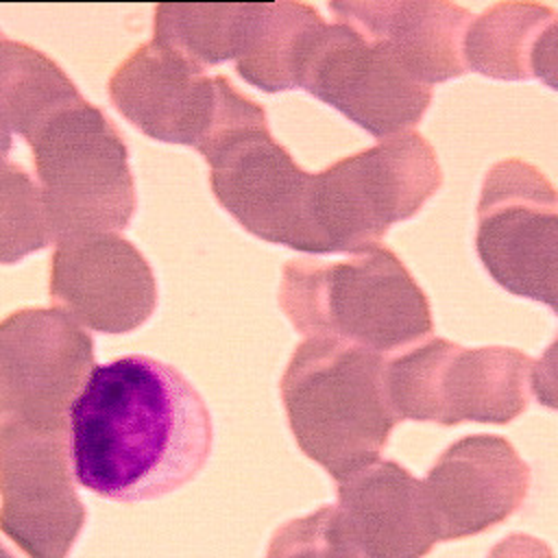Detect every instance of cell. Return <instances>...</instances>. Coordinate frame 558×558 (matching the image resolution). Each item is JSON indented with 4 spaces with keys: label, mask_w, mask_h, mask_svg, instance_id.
<instances>
[{
    "label": "cell",
    "mask_w": 558,
    "mask_h": 558,
    "mask_svg": "<svg viewBox=\"0 0 558 558\" xmlns=\"http://www.w3.org/2000/svg\"><path fill=\"white\" fill-rule=\"evenodd\" d=\"M244 2L155 7L153 39L185 54L201 68L233 61Z\"/></svg>",
    "instance_id": "obj_20"
},
{
    "label": "cell",
    "mask_w": 558,
    "mask_h": 558,
    "mask_svg": "<svg viewBox=\"0 0 558 558\" xmlns=\"http://www.w3.org/2000/svg\"><path fill=\"white\" fill-rule=\"evenodd\" d=\"M384 364L386 355L305 338L281 375V401L296 445L336 482L377 460L399 423L388 403Z\"/></svg>",
    "instance_id": "obj_3"
},
{
    "label": "cell",
    "mask_w": 558,
    "mask_h": 558,
    "mask_svg": "<svg viewBox=\"0 0 558 558\" xmlns=\"http://www.w3.org/2000/svg\"><path fill=\"white\" fill-rule=\"evenodd\" d=\"M11 129L7 126V122L0 118V161L7 159L9 150H11Z\"/></svg>",
    "instance_id": "obj_24"
},
{
    "label": "cell",
    "mask_w": 558,
    "mask_h": 558,
    "mask_svg": "<svg viewBox=\"0 0 558 558\" xmlns=\"http://www.w3.org/2000/svg\"><path fill=\"white\" fill-rule=\"evenodd\" d=\"M0 37H4V35H2V31H0Z\"/></svg>",
    "instance_id": "obj_26"
},
{
    "label": "cell",
    "mask_w": 558,
    "mask_h": 558,
    "mask_svg": "<svg viewBox=\"0 0 558 558\" xmlns=\"http://www.w3.org/2000/svg\"><path fill=\"white\" fill-rule=\"evenodd\" d=\"M94 368V340L57 307H24L0 320V429L61 423Z\"/></svg>",
    "instance_id": "obj_12"
},
{
    "label": "cell",
    "mask_w": 558,
    "mask_h": 558,
    "mask_svg": "<svg viewBox=\"0 0 558 558\" xmlns=\"http://www.w3.org/2000/svg\"><path fill=\"white\" fill-rule=\"evenodd\" d=\"M384 384L399 421L504 425L536 392V362L510 347L466 349L429 338L388 355Z\"/></svg>",
    "instance_id": "obj_6"
},
{
    "label": "cell",
    "mask_w": 558,
    "mask_h": 558,
    "mask_svg": "<svg viewBox=\"0 0 558 558\" xmlns=\"http://www.w3.org/2000/svg\"><path fill=\"white\" fill-rule=\"evenodd\" d=\"M327 506L275 530L266 558H331L325 536Z\"/></svg>",
    "instance_id": "obj_22"
},
{
    "label": "cell",
    "mask_w": 558,
    "mask_h": 558,
    "mask_svg": "<svg viewBox=\"0 0 558 558\" xmlns=\"http://www.w3.org/2000/svg\"><path fill=\"white\" fill-rule=\"evenodd\" d=\"M54 244L37 181L17 163L0 161V264H15Z\"/></svg>",
    "instance_id": "obj_21"
},
{
    "label": "cell",
    "mask_w": 558,
    "mask_h": 558,
    "mask_svg": "<svg viewBox=\"0 0 558 558\" xmlns=\"http://www.w3.org/2000/svg\"><path fill=\"white\" fill-rule=\"evenodd\" d=\"M442 185L434 148L414 131L342 157L310 183L316 253H360L381 244L388 227L412 218Z\"/></svg>",
    "instance_id": "obj_4"
},
{
    "label": "cell",
    "mask_w": 558,
    "mask_h": 558,
    "mask_svg": "<svg viewBox=\"0 0 558 558\" xmlns=\"http://www.w3.org/2000/svg\"><path fill=\"white\" fill-rule=\"evenodd\" d=\"M72 475L111 501L163 497L211 453V414L174 366L148 355L94 364L68 412Z\"/></svg>",
    "instance_id": "obj_1"
},
{
    "label": "cell",
    "mask_w": 558,
    "mask_h": 558,
    "mask_svg": "<svg viewBox=\"0 0 558 558\" xmlns=\"http://www.w3.org/2000/svg\"><path fill=\"white\" fill-rule=\"evenodd\" d=\"M325 536L331 558H423L438 543L421 480L381 458L338 480Z\"/></svg>",
    "instance_id": "obj_14"
},
{
    "label": "cell",
    "mask_w": 558,
    "mask_h": 558,
    "mask_svg": "<svg viewBox=\"0 0 558 558\" xmlns=\"http://www.w3.org/2000/svg\"><path fill=\"white\" fill-rule=\"evenodd\" d=\"M201 155L216 201L248 233L316 253L307 211L312 172L270 135L266 118L222 133Z\"/></svg>",
    "instance_id": "obj_11"
},
{
    "label": "cell",
    "mask_w": 558,
    "mask_h": 558,
    "mask_svg": "<svg viewBox=\"0 0 558 558\" xmlns=\"http://www.w3.org/2000/svg\"><path fill=\"white\" fill-rule=\"evenodd\" d=\"M323 22L303 2H244L233 57L238 74L264 92L296 89L301 54Z\"/></svg>",
    "instance_id": "obj_18"
},
{
    "label": "cell",
    "mask_w": 558,
    "mask_h": 558,
    "mask_svg": "<svg viewBox=\"0 0 558 558\" xmlns=\"http://www.w3.org/2000/svg\"><path fill=\"white\" fill-rule=\"evenodd\" d=\"M440 541L480 534L514 514L530 488V466L501 436L475 434L449 445L421 480Z\"/></svg>",
    "instance_id": "obj_15"
},
{
    "label": "cell",
    "mask_w": 558,
    "mask_h": 558,
    "mask_svg": "<svg viewBox=\"0 0 558 558\" xmlns=\"http://www.w3.org/2000/svg\"><path fill=\"white\" fill-rule=\"evenodd\" d=\"M279 307L305 338H329L395 355L432 336V310L405 264L386 246L342 262L283 266Z\"/></svg>",
    "instance_id": "obj_2"
},
{
    "label": "cell",
    "mask_w": 558,
    "mask_h": 558,
    "mask_svg": "<svg viewBox=\"0 0 558 558\" xmlns=\"http://www.w3.org/2000/svg\"><path fill=\"white\" fill-rule=\"evenodd\" d=\"M475 248L508 292L558 307V201L549 179L523 159L497 161L477 203Z\"/></svg>",
    "instance_id": "obj_8"
},
{
    "label": "cell",
    "mask_w": 558,
    "mask_h": 558,
    "mask_svg": "<svg viewBox=\"0 0 558 558\" xmlns=\"http://www.w3.org/2000/svg\"><path fill=\"white\" fill-rule=\"evenodd\" d=\"M556 11L536 2H499L473 17L462 41L466 72L501 81L541 78L556 89Z\"/></svg>",
    "instance_id": "obj_17"
},
{
    "label": "cell",
    "mask_w": 558,
    "mask_h": 558,
    "mask_svg": "<svg viewBox=\"0 0 558 558\" xmlns=\"http://www.w3.org/2000/svg\"><path fill=\"white\" fill-rule=\"evenodd\" d=\"M111 105L144 135L203 153L222 133L266 118L222 74L161 41L137 46L109 78Z\"/></svg>",
    "instance_id": "obj_7"
},
{
    "label": "cell",
    "mask_w": 558,
    "mask_h": 558,
    "mask_svg": "<svg viewBox=\"0 0 558 558\" xmlns=\"http://www.w3.org/2000/svg\"><path fill=\"white\" fill-rule=\"evenodd\" d=\"M48 292L57 310L100 333H129L157 305L153 268L118 231L54 242Z\"/></svg>",
    "instance_id": "obj_13"
},
{
    "label": "cell",
    "mask_w": 558,
    "mask_h": 558,
    "mask_svg": "<svg viewBox=\"0 0 558 558\" xmlns=\"http://www.w3.org/2000/svg\"><path fill=\"white\" fill-rule=\"evenodd\" d=\"M296 89L379 140L412 131L432 102V87L410 78L379 44L338 20L323 22L307 39Z\"/></svg>",
    "instance_id": "obj_10"
},
{
    "label": "cell",
    "mask_w": 558,
    "mask_h": 558,
    "mask_svg": "<svg viewBox=\"0 0 558 558\" xmlns=\"http://www.w3.org/2000/svg\"><path fill=\"white\" fill-rule=\"evenodd\" d=\"M338 22L379 44L416 83L432 87L466 72L464 33L473 15L453 2L366 0L331 2Z\"/></svg>",
    "instance_id": "obj_16"
},
{
    "label": "cell",
    "mask_w": 558,
    "mask_h": 558,
    "mask_svg": "<svg viewBox=\"0 0 558 558\" xmlns=\"http://www.w3.org/2000/svg\"><path fill=\"white\" fill-rule=\"evenodd\" d=\"M488 558H551V551L538 538L512 534L504 543H499Z\"/></svg>",
    "instance_id": "obj_23"
},
{
    "label": "cell",
    "mask_w": 558,
    "mask_h": 558,
    "mask_svg": "<svg viewBox=\"0 0 558 558\" xmlns=\"http://www.w3.org/2000/svg\"><path fill=\"white\" fill-rule=\"evenodd\" d=\"M0 558H15V554H13L9 547H4V545L0 543Z\"/></svg>",
    "instance_id": "obj_25"
},
{
    "label": "cell",
    "mask_w": 558,
    "mask_h": 558,
    "mask_svg": "<svg viewBox=\"0 0 558 558\" xmlns=\"http://www.w3.org/2000/svg\"><path fill=\"white\" fill-rule=\"evenodd\" d=\"M54 242L124 229L135 211L129 150L113 122L83 96L28 140Z\"/></svg>",
    "instance_id": "obj_5"
},
{
    "label": "cell",
    "mask_w": 558,
    "mask_h": 558,
    "mask_svg": "<svg viewBox=\"0 0 558 558\" xmlns=\"http://www.w3.org/2000/svg\"><path fill=\"white\" fill-rule=\"evenodd\" d=\"M72 477L68 421L0 429V532L28 558L72 551L87 519Z\"/></svg>",
    "instance_id": "obj_9"
},
{
    "label": "cell",
    "mask_w": 558,
    "mask_h": 558,
    "mask_svg": "<svg viewBox=\"0 0 558 558\" xmlns=\"http://www.w3.org/2000/svg\"><path fill=\"white\" fill-rule=\"evenodd\" d=\"M81 98L70 76L41 50L0 37V118L28 140L59 109Z\"/></svg>",
    "instance_id": "obj_19"
}]
</instances>
